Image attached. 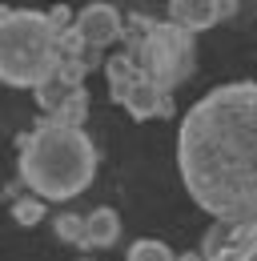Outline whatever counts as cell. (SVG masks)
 I'll return each mask as SVG.
<instances>
[{
	"instance_id": "cell-1",
	"label": "cell",
	"mask_w": 257,
	"mask_h": 261,
	"mask_svg": "<svg viewBox=\"0 0 257 261\" xmlns=\"http://www.w3.org/2000/svg\"><path fill=\"white\" fill-rule=\"evenodd\" d=\"M177 169L213 221L257 225V81L217 85L181 117Z\"/></svg>"
},
{
	"instance_id": "cell-2",
	"label": "cell",
	"mask_w": 257,
	"mask_h": 261,
	"mask_svg": "<svg viewBox=\"0 0 257 261\" xmlns=\"http://www.w3.org/2000/svg\"><path fill=\"white\" fill-rule=\"evenodd\" d=\"M96 177V145L85 129L40 121L20 137V181L40 201H72Z\"/></svg>"
},
{
	"instance_id": "cell-3",
	"label": "cell",
	"mask_w": 257,
	"mask_h": 261,
	"mask_svg": "<svg viewBox=\"0 0 257 261\" xmlns=\"http://www.w3.org/2000/svg\"><path fill=\"white\" fill-rule=\"evenodd\" d=\"M121 44H125L121 57L128 61L133 76L157 85L161 93H173L181 81L193 76V65H197L193 33L169 24V20H153L145 12H133L125 20Z\"/></svg>"
},
{
	"instance_id": "cell-4",
	"label": "cell",
	"mask_w": 257,
	"mask_h": 261,
	"mask_svg": "<svg viewBox=\"0 0 257 261\" xmlns=\"http://www.w3.org/2000/svg\"><path fill=\"white\" fill-rule=\"evenodd\" d=\"M64 61V33L48 12H4L0 20V81L12 89H40Z\"/></svg>"
},
{
	"instance_id": "cell-5",
	"label": "cell",
	"mask_w": 257,
	"mask_h": 261,
	"mask_svg": "<svg viewBox=\"0 0 257 261\" xmlns=\"http://www.w3.org/2000/svg\"><path fill=\"white\" fill-rule=\"evenodd\" d=\"M105 76H109L113 100L125 109L133 121H153V117H169L173 113V93H161L157 85H149V81H137L121 53L105 65Z\"/></svg>"
},
{
	"instance_id": "cell-6",
	"label": "cell",
	"mask_w": 257,
	"mask_h": 261,
	"mask_svg": "<svg viewBox=\"0 0 257 261\" xmlns=\"http://www.w3.org/2000/svg\"><path fill=\"white\" fill-rule=\"evenodd\" d=\"M72 33H76V40H81L89 53L100 57L109 44H117V40L125 36V16H121L113 4H89V8L76 12Z\"/></svg>"
},
{
	"instance_id": "cell-7",
	"label": "cell",
	"mask_w": 257,
	"mask_h": 261,
	"mask_svg": "<svg viewBox=\"0 0 257 261\" xmlns=\"http://www.w3.org/2000/svg\"><path fill=\"white\" fill-rule=\"evenodd\" d=\"M233 0H173L169 4V24L185 29V33H205L217 20L233 16Z\"/></svg>"
},
{
	"instance_id": "cell-8",
	"label": "cell",
	"mask_w": 257,
	"mask_h": 261,
	"mask_svg": "<svg viewBox=\"0 0 257 261\" xmlns=\"http://www.w3.org/2000/svg\"><path fill=\"white\" fill-rule=\"evenodd\" d=\"M121 237V217L117 209H93L89 213V249H109Z\"/></svg>"
},
{
	"instance_id": "cell-9",
	"label": "cell",
	"mask_w": 257,
	"mask_h": 261,
	"mask_svg": "<svg viewBox=\"0 0 257 261\" xmlns=\"http://www.w3.org/2000/svg\"><path fill=\"white\" fill-rule=\"evenodd\" d=\"M213 261H257V225H233L225 249Z\"/></svg>"
},
{
	"instance_id": "cell-10",
	"label": "cell",
	"mask_w": 257,
	"mask_h": 261,
	"mask_svg": "<svg viewBox=\"0 0 257 261\" xmlns=\"http://www.w3.org/2000/svg\"><path fill=\"white\" fill-rule=\"evenodd\" d=\"M85 117H89V93H85V89H72L68 100H64L53 117H44V121L64 125V129H85Z\"/></svg>"
},
{
	"instance_id": "cell-11",
	"label": "cell",
	"mask_w": 257,
	"mask_h": 261,
	"mask_svg": "<svg viewBox=\"0 0 257 261\" xmlns=\"http://www.w3.org/2000/svg\"><path fill=\"white\" fill-rule=\"evenodd\" d=\"M57 237H61L64 245H76V249H89V217H81V213H57Z\"/></svg>"
},
{
	"instance_id": "cell-12",
	"label": "cell",
	"mask_w": 257,
	"mask_h": 261,
	"mask_svg": "<svg viewBox=\"0 0 257 261\" xmlns=\"http://www.w3.org/2000/svg\"><path fill=\"white\" fill-rule=\"evenodd\" d=\"M68 93H72V85H64L61 76H53V81H44V85L36 89V105L44 109V117H53L64 100H68Z\"/></svg>"
},
{
	"instance_id": "cell-13",
	"label": "cell",
	"mask_w": 257,
	"mask_h": 261,
	"mask_svg": "<svg viewBox=\"0 0 257 261\" xmlns=\"http://www.w3.org/2000/svg\"><path fill=\"white\" fill-rule=\"evenodd\" d=\"M125 261H177V253H173L165 241H157V237H141V241L128 249Z\"/></svg>"
},
{
	"instance_id": "cell-14",
	"label": "cell",
	"mask_w": 257,
	"mask_h": 261,
	"mask_svg": "<svg viewBox=\"0 0 257 261\" xmlns=\"http://www.w3.org/2000/svg\"><path fill=\"white\" fill-rule=\"evenodd\" d=\"M44 201H36V197H20V201H12V221L16 225H40L44 221Z\"/></svg>"
},
{
	"instance_id": "cell-15",
	"label": "cell",
	"mask_w": 257,
	"mask_h": 261,
	"mask_svg": "<svg viewBox=\"0 0 257 261\" xmlns=\"http://www.w3.org/2000/svg\"><path fill=\"white\" fill-rule=\"evenodd\" d=\"M177 261H205L201 253H185V257H177Z\"/></svg>"
},
{
	"instance_id": "cell-16",
	"label": "cell",
	"mask_w": 257,
	"mask_h": 261,
	"mask_svg": "<svg viewBox=\"0 0 257 261\" xmlns=\"http://www.w3.org/2000/svg\"><path fill=\"white\" fill-rule=\"evenodd\" d=\"M76 261H93V257H76Z\"/></svg>"
},
{
	"instance_id": "cell-17",
	"label": "cell",
	"mask_w": 257,
	"mask_h": 261,
	"mask_svg": "<svg viewBox=\"0 0 257 261\" xmlns=\"http://www.w3.org/2000/svg\"><path fill=\"white\" fill-rule=\"evenodd\" d=\"M0 20H4V8H0Z\"/></svg>"
}]
</instances>
